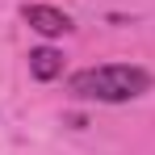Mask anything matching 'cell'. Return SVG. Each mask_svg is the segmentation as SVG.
I'll use <instances>...</instances> for the list:
<instances>
[{
  "instance_id": "6da1fadb",
  "label": "cell",
  "mask_w": 155,
  "mask_h": 155,
  "mask_svg": "<svg viewBox=\"0 0 155 155\" xmlns=\"http://www.w3.org/2000/svg\"><path fill=\"white\" fill-rule=\"evenodd\" d=\"M67 92L80 101H101V105H122L134 101L143 92H151V71L134 67V63H101V67H84L67 80Z\"/></svg>"
},
{
  "instance_id": "7a4b0ae2",
  "label": "cell",
  "mask_w": 155,
  "mask_h": 155,
  "mask_svg": "<svg viewBox=\"0 0 155 155\" xmlns=\"http://www.w3.org/2000/svg\"><path fill=\"white\" fill-rule=\"evenodd\" d=\"M21 17H25V25L38 29L42 38H59V34L71 29V17H67L63 8H51V4H25Z\"/></svg>"
},
{
  "instance_id": "3957f363",
  "label": "cell",
  "mask_w": 155,
  "mask_h": 155,
  "mask_svg": "<svg viewBox=\"0 0 155 155\" xmlns=\"http://www.w3.org/2000/svg\"><path fill=\"white\" fill-rule=\"evenodd\" d=\"M29 71H34V80H54L59 71H63V54L54 51V46L29 51Z\"/></svg>"
}]
</instances>
